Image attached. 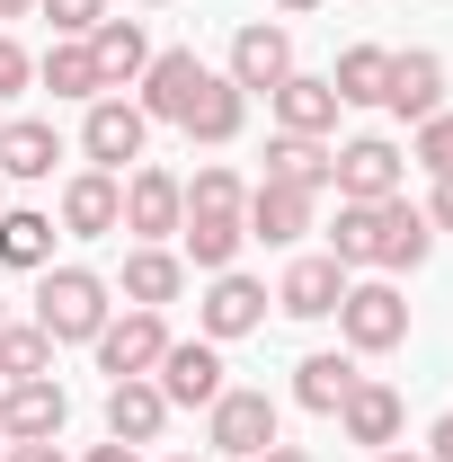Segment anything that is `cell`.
I'll return each instance as SVG.
<instances>
[{
  "instance_id": "47",
  "label": "cell",
  "mask_w": 453,
  "mask_h": 462,
  "mask_svg": "<svg viewBox=\"0 0 453 462\" xmlns=\"http://www.w3.org/2000/svg\"><path fill=\"white\" fill-rule=\"evenodd\" d=\"M143 9H170V0H143Z\"/></svg>"
},
{
  "instance_id": "48",
  "label": "cell",
  "mask_w": 453,
  "mask_h": 462,
  "mask_svg": "<svg viewBox=\"0 0 453 462\" xmlns=\"http://www.w3.org/2000/svg\"><path fill=\"white\" fill-rule=\"evenodd\" d=\"M0 445H9V436H0Z\"/></svg>"
},
{
  "instance_id": "46",
  "label": "cell",
  "mask_w": 453,
  "mask_h": 462,
  "mask_svg": "<svg viewBox=\"0 0 453 462\" xmlns=\"http://www.w3.org/2000/svg\"><path fill=\"white\" fill-rule=\"evenodd\" d=\"M0 214H9V178H0Z\"/></svg>"
},
{
  "instance_id": "18",
  "label": "cell",
  "mask_w": 453,
  "mask_h": 462,
  "mask_svg": "<svg viewBox=\"0 0 453 462\" xmlns=\"http://www.w3.org/2000/svg\"><path fill=\"white\" fill-rule=\"evenodd\" d=\"M178 293H187V258H178L170 240H134L125 249V302L134 311H170Z\"/></svg>"
},
{
  "instance_id": "8",
  "label": "cell",
  "mask_w": 453,
  "mask_h": 462,
  "mask_svg": "<svg viewBox=\"0 0 453 462\" xmlns=\"http://www.w3.org/2000/svg\"><path fill=\"white\" fill-rule=\"evenodd\" d=\"M152 383H161L170 409H214L223 401V346L214 338H170V356L152 365Z\"/></svg>"
},
{
  "instance_id": "39",
  "label": "cell",
  "mask_w": 453,
  "mask_h": 462,
  "mask_svg": "<svg viewBox=\"0 0 453 462\" xmlns=\"http://www.w3.org/2000/svg\"><path fill=\"white\" fill-rule=\"evenodd\" d=\"M80 462H143V445H116V436H107V445H89Z\"/></svg>"
},
{
  "instance_id": "32",
  "label": "cell",
  "mask_w": 453,
  "mask_h": 462,
  "mask_svg": "<svg viewBox=\"0 0 453 462\" xmlns=\"http://www.w3.org/2000/svg\"><path fill=\"white\" fill-rule=\"evenodd\" d=\"M249 205V178L231 170V161H205V170L187 178V214H240Z\"/></svg>"
},
{
  "instance_id": "24",
  "label": "cell",
  "mask_w": 453,
  "mask_h": 462,
  "mask_svg": "<svg viewBox=\"0 0 453 462\" xmlns=\"http://www.w3.org/2000/svg\"><path fill=\"white\" fill-rule=\"evenodd\" d=\"M54 161H62V134H54V116H9L0 125V178H54Z\"/></svg>"
},
{
  "instance_id": "14",
  "label": "cell",
  "mask_w": 453,
  "mask_h": 462,
  "mask_svg": "<svg viewBox=\"0 0 453 462\" xmlns=\"http://www.w3.org/2000/svg\"><path fill=\"white\" fill-rule=\"evenodd\" d=\"M240 223L249 240H267V249H293L302 231H320V196H302V187H249V205H240Z\"/></svg>"
},
{
  "instance_id": "9",
  "label": "cell",
  "mask_w": 453,
  "mask_h": 462,
  "mask_svg": "<svg viewBox=\"0 0 453 462\" xmlns=\"http://www.w3.org/2000/svg\"><path fill=\"white\" fill-rule=\"evenodd\" d=\"M205 80H214V62H196V45H170V54H152V71L134 80V89H143L134 107L152 116V125H187V107H196Z\"/></svg>"
},
{
  "instance_id": "12",
  "label": "cell",
  "mask_w": 453,
  "mask_h": 462,
  "mask_svg": "<svg viewBox=\"0 0 453 462\" xmlns=\"http://www.w3.org/2000/svg\"><path fill=\"white\" fill-rule=\"evenodd\" d=\"M62 231L71 240H116L125 231V178L116 170H71L62 178Z\"/></svg>"
},
{
  "instance_id": "29",
  "label": "cell",
  "mask_w": 453,
  "mask_h": 462,
  "mask_svg": "<svg viewBox=\"0 0 453 462\" xmlns=\"http://www.w3.org/2000/svg\"><path fill=\"white\" fill-rule=\"evenodd\" d=\"M36 80H45L54 98H71V107L107 98V89H98V62H89V45H80V36H54V45H45V62H36Z\"/></svg>"
},
{
  "instance_id": "7",
  "label": "cell",
  "mask_w": 453,
  "mask_h": 462,
  "mask_svg": "<svg viewBox=\"0 0 453 462\" xmlns=\"http://www.w3.org/2000/svg\"><path fill=\"white\" fill-rule=\"evenodd\" d=\"M267 302H276V293L258 285V276H240V267H223V276L205 285V302H196V338L231 346V338H249V329H267Z\"/></svg>"
},
{
  "instance_id": "37",
  "label": "cell",
  "mask_w": 453,
  "mask_h": 462,
  "mask_svg": "<svg viewBox=\"0 0 453 462\" xmlns=\"http://www.w3.org/2000/svg\"><path fill=\"white\" fill-rule=\"evenodd\" d=\"M427 462H453V409L436 418V427H427Z\"/></svg>"
},
{
  "instance_id": "28",
  "label": "cell",
  "mask_w": 453,
  "mask_h": 462,
  "mask_svg": "<svg viewBox=\"0 0 453 462\" xmlns=\"http://www.w3.org/2000/svg\"><path fill=\"white\" fill-rule=\"evenodd\" d=\"M240 240H249L240 214H187V223H178V258L205 267V276H223L231 258H240Z\"/></svg>"
},
{
  "instance_id": "26",
  "label": "cell",
  "mask_w": 453,
  "mask_h": 462,
  "mask_svg": "<svg viewBox=\"0 0 453 462\" xmlns=\"http://www.w3.org/2000/svg\"><path fill=\"white\" fill-rule=\"evenodd\" d=\"M54 214H36V205H9L0 214V267H18V276H45L54 267Z\"/></svg>"
},
{
  "instance_id": "1",
  "label": "cell",
  "mask_w": 453,
  "mask_h": 462,
  "mask_svg": "<svg viewBox=\"0 0 453 462\" xmlns=\"http://www.w3.org/2000/svg\"><path fill=\"white\" fill-rule=\"evenodd\" d=\"M427 249H436V223H427L409 196L338 205V223H329V258H338L347 276H356V267H374V276H409V267H427Z\"/></svg>"
},
{
  "instance_id": "10",
  "label": "cell",
  "mask_w": 453,
  "mask_h": 462,
  "mask_svg": "<svg viewBox=\"0 0 453 462\" xmlns=\"http://www.w3.org/2000/svg\"><path fill=\"white\" fill-rule=\"evenodd\" d=\"M62 427H71V392H62L54 374H27V383L0 392V436H9V445H45Z\"/></svg>"
},
{
  "instance_id": "44",
  "label": "cell",
  "mask_w": 453,
  "mask_h": 462,
  "mask_svg": "<svg viewBox=\"0 0 453 462\" xmlns=\"http://www.w3.org/2000/svg\"><path fill=\"white\" fill-rule=\"evenodd\" d=\"M276 9H320V0H276Z\"/></svg>"
},
{
  "instance_id": "20",
  "label": "cell",
  "mask_w": 453,
  "mask_h": 462,
  "mask_svg": "<svg viewBox=\"0 0 453 462\" xmlns=\"http://www.w3.org/2000/svg\"><path fill=\"white\" fill-rule=\"evenodd\" d=\"M383 107H392V116H409V125H427V116L445 107V54H427V45L392 54V80H383Z\"/></svg>"
},
{
  "instance_id": "49",
  "label": "cell",
  "mask_w": 453,
  "mask_h": 462,
  "mask_svg": "<svg viewBox=\"0 0 453 462\" xmlns=\"http://www.w3.org/2000/svg\"><path fill=\"white\" fill-rule=\"evenodd\" d=\"M0 125H9V116H0Z\"/></svg>"
},
{
  "instance_id": "45",
  "label": "cell",
  "mask_w": 453,
  "mask_h": 462,
  "mask_svg": "<svg viewBox=\"0 0 453 462\" xmlns=\"http://www.w3.org/2000/svg\"><path fill=\"white\" fill-rule=\"evenodd\" d=\"M0 329H9V293H0Z\"/></svg>"
},
{
  "instance_id": "38",
  "label": "cell",
  "mask_w": 453,
  "mask_h": 462,
  "mask_svg": "<svg viewBox=\"0 0 453 462\" xmlns=\"http://www.w3.org/2000/svg\"><path fill=\"white\" fill-rule=\"evenodd\" d=\"M0 462H62V445L45 436V445H0Z\"/></svg>"
},
{
  "instance_id": "23",
  "label": "cell",
  "mask_w": 453,
  "mask_h": 462,
  "mask_svg": "<svg viewBox=\"0 0 453 462\" xmlns=\"http://www.w3.org/2000/svg\"><path fill=\"white\" fill-rule=\"evenodd\" d=\"M240 125H249V89H231L223 71H214V80L196 89V107H187L178 134H187V143H205V152H231V143H240Z\"/></svg>"
},
{
  "instance_id": "36",
  "label": "cell",
  "mask_w": 453,
  "mask_h": 462,
  "mask_svg": "<svg viewBox=\"0 0 453 462\" xmlns=\"http://www.w3.org/2000/svg\"><path fill=\"white\" fill-rule=\"evenodd\" d=\"M418 214H427V223H436V231H453V178H436V196H427Z\"/></svg>"
},
{
  "instance_id": "27",
  "label": "cell",
  "mask_w": 453,
  "mask_h": 462,
  "mask_svg": "<svg viewBox=\"0 0 453 462\" xmlns=\"http://www.w3.org/2000/svg\"><path fill=\"white\" fill-rule=\"evenodd\" d=\"M267 187L329 196V143H320V134H276V143H267Z\"/></svg>"
},
{
  "instance_id": "30",
  "label": "cell",
  "mask_w": 453,
  "mask_h": 462,
  "mask_svg": "<svg viewBox=\"0 0 453 462\" xmlns=\"http://www.w3.org/2000/svg\"><path fill=\"white\" fill-rule=\"evenodd\" d=\"M383 80H392V45H347L338 71H329L338 107H383Z\"/></svg>"
},
{
  "instance_id": "3",
  "label": "cell",
  "mask_w": 453,
  "mask_h": 462,
  "mask_svg": "<svg viewBox=\"0 0 453 462\" xmlns=\"http://www.w3.org/2000/svg\"><path fill=\"white\" fill-rule=\"evenodd\" d=\"M329 320H338L347 356H392V346H409V293L392 276H347V302Z\"/></svg>"
},
{
  "instance_id": "11",
  "label": "cell",
  "mask_w": 453,
  "mask_h": 462,
  "mask_svg": "<svg viewBox=\"0 0 453 462\" xmlns=\"http://www.w3.org/2000/svg\"><path fill=\"white\" fill-rule=\"evenodd\" d=\"M89 346H98V374H107V383H134V374H152V365L170 356V320H161V311H125V320H107Z\"/></svg>"
},
{
  "instance_id": "19",
  "label": "cell",
  "mask_w": 453,
  "mask_h": 462,
  "mask_svg": "<svg viewBox=\"0 0 453 462\" xmlns=\"http://www.w3.org/2000/svg\"><path fill=\"white\" fill-rule=\"evenodd\" d=\"M400 418H409V409H400V392L365 374V383L338 401V436H347V445H365V454H383V445H400Z\"/></svg>"
},
{
  "instance_id": "25",
  "label": "cell",
  "mask_w": 453,
  "mask_h": 462,
  "mask_svg": "<svg viewBox=\"0 0 453 462\" xmlns=\"http://www.w3.org/2000/svg\"><path fill=\"white\" fill-rule=\"evenodd\" d=\"M365 383V365L347 356V346H320V356H302L293 365V401L311 409V418H338V401Z\"/></svg>"
},
{
  "instance_id": "2",
  "label": "cell",
  "mask_w": 453,
  "mask_h": 462,
  "mask_svg": "<svg viewBox=\"0 0 453 462\" xmlns=\"http://www.w3.org/2000/svg\"><path fill=\"white\" fill-rule=\"evenodd\" d=\"M107 293L116 285L98 276V267H45V276H36V329H45L54 346H89L116 320Z\"/></svg>"
},
{
  "instance_id": "43",
  "label": "cell",
  "mask_w": 453,
  "mask_h": 462,
  "mask_svg": "<svg viewBox=\"0 0 453 462\" xmlns=\"http://www.w3.org/2000/svg\"><path fill=\"white\" fill-rule=\"evenodd\" d=\"M161 462H214V454H161Z\"/></svg>"
},
{
  "instance_id": "41",
  "label": "cell",
  "mask_w": 453,
  "mask_h": 462,
  "mask_svg": "<svg viewBox=\"0 0 453 462\" xmlns=\"http://www.w3.org/2000/svg\"><path fill=\"white\" fill-rule=\"evenodd\" d=\"M374 462H427V454H409V445H383V454H374Z\"/></svg>"
},
{
  "instance_id": "5",
  "label": "cell",
  "mask_w": 453,
  "mask_h": 462,
  "mask_svg": "<svg viewBox=\"0 0 453 462\" xmlns=\"http://www.w3.org/2000/svg\"><path fill=\"white\" fill-rule=\"evenodd\" d=\"M143 143H152V116L134 107V98H89V116H80V161L89 170H116L125 178V161H143Z\"/></svg>"
},
{
  "instance_id": "34",
  "label": "cell",
  "mask_w": 453,
  "mask_h": 462,
  "mask_svg": "<svg viewBox=\"0 0 453 462\" xmlns=\"http://www.w3.org/2000/svg\"><path fill=\"white\" fill-rule=\"evenodd\" d=\"M36 18H54V36H98L116 9L107 0H36Z\"/></svg>"
},
{
  "instance_id": "40",
  "label": "cell",
  "mask_w": 453,
  "mask_h": 462,
  "mask_svg": "<svg viewBox=\"0 0 453 462\" xmlns=\"http://www.w3.org/2000/svg\"><path fill=\"white\" fill-rule=\"evenodd\" d=\"M249 462H311V454H302V445H284V436H276L267 454H249Z\"/></svg>"
},
{
  "instance_id": "31",
  "label": "cell",
  "mask_w": 453,
  "mask_h": 462,
  "mask_svg": "<svg viewBox=\"0 0 453 462\" xmlns=\"http://www.w3.org/2000/svg\"><path fill=\"white\" fill-rule=\"evenodd\" d=\"M27 374H54V338L36 320H9L0 329V383H27Z\"/></svg>"
},
{
  "instance_id": "15",
  "label": "cell",
  "mask_w": 453,
  "mask_h": 462,
  "mask_svg": "<svg viewBox=\"0 0 453 462\" xmlns=\"http://www.w3.org/2000/svg\"><path fill=\"white\" fill-rule=\"evenodd\" d=\"M267 107H276V134H338V89H329V71H284L276 89H267Z\"/></svg>"
},
{
  "instance_id": "4",
  "label": "cell",
  "mask_w": 453,
  "mask_h": 462,
  "mask_svg": "<svg viewBox=\"0 0 453 462\" xmlns=\"http://www.w3.org/2000/svg\"><path fill=\"white\" fill-rule=\"evenodd\" d=\"M284 427V409L267 401V392H249V383H223V401L205 409V445H214V462H249L267 454Z\"/></svg>"
},
{
  "instance_id": "17",
  "label": "cell",
  "mask_w": 453,
  "mask_h": 462,
  "mask_svg": "<svg viewBox=\"0 0 453 462\" xmlns=\"http://www.w3.org/2000/svg\"><path fill=\"white\" fill-rule=\"evenodd\" d=\"M338 302H347V267L329 258V249L293 258V267H284V285H276V311H284V320H329Z\"/></svg>"
},
{
  "instance_id": "33",
  "label": "cell",
  "mask_w": 453,
  "mask_h": 462,
  "mask_svg": "<svg viewBox=\"0 0 453 462\" xmlns=\"http://www.w3.org/2000/svg\"><path fill=\"white\" fill-rule=\"evenodd\" d=\"M409 161L427 178H453V107H436L427 125H418V143H409Z\"/></svg>"
},
{
  "instance_id": "35",
  "label": "cell",
  "mask_w": 453,
  "mask_h": 462,
  "mask_svg": "<svg viewBox=\"0 0 453 462\" xmlns=\"http://www.w3.org/2000/svg\"><path fill=\"white\" fill-rule=\"evenodd\" d=\"M27 80H36V54H27L18 36H0V107H9V98H18Z\"/></svg>"
},
{
  "instance_id": "6",
  "label": "cell",
  "mask_w": 453,
  "mask_h": 462,
  "mask_svg": "<svg viewBox=\"0 0 453 462\" xmlns=\"http://www.w3.org/2000/svg\"><path fill=\"white\" fill-rule=\"evenodd\" d=\"M400 170H409V152L383 143V134H356L329 152V187H338V205H374V196H400Z\"/></svg>"
},
{
  "instance_id": "42",
  "label": "cell",
  "mask_w": 453,
  "mask_h": 462,
  "mask_svg": "<svg viewBox=\"0 0 453 462\" xmlns=\"http://www.w3.org/2000/svg\"><path fill=\"white\" fill-rule=\"evenodd\" d=\"M0 18H36V0H0Z\"/></svg>"
},
{
  "instance_id": "21",
  "label": "cell",
  "mask_w": 453,
  "mask_h": 462,
  "mask_svg": "<svg viewBox=\"0 0 453 462\" xmlns=\"http://www.w3.org/2000/svg\"><path fill=\"white\" fill-rule=\"evenodd\" d=\"M80 45H89V62H98V89H116V98L152 71V36H143V18H107V27L80 36Z\"/></svg>"
},
{
  "instance_id": "22",
  "label": "cell",
  "mask_w": 453,
  "mask_h": 462,
  "mask_svg": "<svg viewBox=\"0 0 453 462\" xmlns=\"http://www.w3.org/2000/svg\"><path fill=\"white\" fill-rule=\"evenodd\" d=\"M161 427H170V401H161L152 374L107 383V436H116V445H161Z\"/></svg>"
},
{
  "instance_id": "16",
  "label": "cell",
  "mask_w": 453,
  "mask_h": 462,
  "mask_svg": "<svg viewBox=\"0 0 453 462\" xmlns=\"http://www.w3.org/2000/svg\"><path fill=\"white\" fill-rule=\"evenodd\" d=\"M284 71H293V36H284L276 18H249V27L231 36V71H223V80L258 98V89H276Z\"/></svg>"
},
{
  "instance_id": "13",
  "label": "cell",
  "mask_w": 453,
  "mask_h": 462,
  "mask_svg": "<svg viewBox=\"0 0 453 462\" xmlns=\"http://www.w3.org/2000/svg\"><path fill=\"white\" fill-rule=\"evenodd\" d=\"M187 223V178L178 170H125V231L134 240H178Z\"/></svg>"
}]
</instances>
